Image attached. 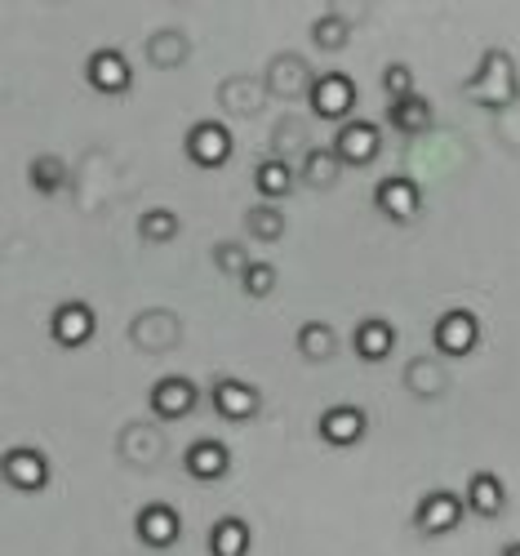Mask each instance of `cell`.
<instances>
[{
  "label": "cell",
  "instance_id": "cell-30",
  "mask_svg": "<svg viewBox=\"0 0 520 556\" xmlns=\"http://www.w3.org/2000/svg\"><path fill=\"white\" fill-rule=\"evenodd\" d=\"M245 237H254L258 245H276L286 237V214H280V205H271V201L250 205L245 210Z\"/></svg>",
  "mask_w": 520,
  "mask_h": 556
},
{
  "label": "cell",
  "instance_id": "cell-22",
  "mask_svg": "<svg viewBox=\"0 0 520 556\" xmlns=\"http://www.w3.org/2000/svg\"><path fill=\"white\" fill-rule=\"evenodd\" d=\"M205 547H210V556H250V547H254V530H250L245 517L223 513V517L210 526Z\"/></svg>",
  "mask_w": 520,
  "mask_h": 556
},
{
  "label": "cell",
  "instance_id": "cell-15",
  "mask_svg": "<svg viewBox=\"0 0 520 556\" xmlns=\"http://www.w3.org/2000/svg\"><path fill=\"white\" fill-rule=\"evenodd\" d=\"M93 330H99V312H93L85 299H67L50 312V339L59 348H85L93 339Z\"/></svg>",
  "mask_w": 520,
  "mask_h": 556
},
{
  "label": "cell",
  "instance_id": "cell-13",
  "mask_svg": "<svg viewBox=\"0 0 520 556\" xmlns=\"http://www.w3.org/2000/svg\"><path fill=\"white\" fill-rule=\"evenodd\" d=\"M365 432H369V414H365L360 405H347V401L325 405V409H320V419H316V437H320L325 445H334V450L360 445Z\"/></svg>",
  "mask_w": 520,
  "mask_h": 556
},
{
  "label": "cell",
  "instance_id": "cell-12",
  "mask_svg": "<svg viewBox=\"0 0 520 556\" xmlns=\"http://www.w3.org/2000/svg\"><path fill=\"white\" fill-rule=\"evenodd\" d=\"M312 80H316V72H312V67H307V59H303V54H294V50L276 54V59L267 63V76H263L267 94H271V99H280V103L307 99V94H312Z\"/></svg>",
  "mask_w": 520,
  "mask_h": 556
},
{
  "label": "cell",
  "instance_id": "cell-26",
  "mask_svg": "<svg viewBox=\"0 0 520 556\" xmlns=\"http://www.w3.org/2000/svg\"><path fill=\"white\" fill-rule=\"evenodd\" d=\"M267 99V85L263 80H250V76H227L218 85V103L231 112V116H254Z\"/></svg>",
  "mask_w": 520,
  "mask_h": 556
},
{
  "label": "cell",
  "instance_id": "cell-27",
  "mask_svg": "<svg viewBox=\"0 0 520 556\" xmlns=\"http://www.w3.org/2000/svg\"><path fill=\"white\" fill-rule=\"evenodd\" d=\"M121 454L129 463H138V468H152V463L165 454V441H161V432L152 424H129L121 432Z\"/></svg>",
  "mask_w": 520,
  "mask_h": 556
},
{
  "label": "cell",
  "instance_id": "cell-29",
  "mask_svg": "<svg viewBox=\"0 0 520 556\" xmlns=\"http://www.w3.org/2000/svg\"><path fill=\"white\" fill-rule=\"evenodd\" d=\"M299 356H307V361H329V356H334L339 352V330L334 326H329V320H303V326H299Z\"/></svg>",
  "mask_w": 520,
  "mask_h": 556
},
{
  "label": "cell",
  "instance_id": "cell-34",
  "mask_svg": "<svg viewBox=\"0 0 520 556\" xmlns=\"http://www.w3.org/2000/svg\"><path fill=\"white\" fill-rule=\"evenodd\" d=\"M378 85H383L388 103H401V99L418 94V85H414V67H409V63H401V59L383 67V80H378Z\"/></svg>",
  "mask_w": 520,
  "mask_h": 556
},
{
  "label": "cell",
  "instance_id": "cell-1",
  "mask_svg": "<svg viewBox=\"0 0 520 556\" xmlns=\"http://www.w3.org/2000/svg\"><path fill=\"white\" fill-rule=\"evenodd\" d=\"M458 94H462L467 103L485 108V112H503V108L516 103V94H520V72H516V63H511V54L503 50V45H490V50L481 54V63H477V72H471V76L458 85Z\"/></svg>",
  "mask_w": 520,
  "mask_h": 556
},
{
  "label": "cell",
  "instance_id": "cell-7",
  "mask_svg": "<svg viewBox=\"0 0 520 556\" xmlns=\"http://www.w3.org/2000/svg\"><path fill=\"white\" fill-rule=\"evenodd\" d=\"M329 148L339 152L343 165L365 169V165L378 161V152H383V125L365 121V116H352V121H343V125L334 129V143H329Z\"/></svg>",
  "mask_w": 520,
  "mask_h": 556
},
{
  "label": "cell",
  "instance_id": "cell-23",
  "mask_svg": "<svg viewBox=\"0 0 520 556\" xmlns=\"http://www.w3.org/2000/svg\"><path fill=\"white\" fill-rule=\"evenodd\" d=\"M436 121V108L428 94H409L401 103H388V129L405 134V138H418V134H428Z\"/></svg>",
  "mask_w": 520,
  "mask_h": 556
},
{
  "label": "cell",
  "instance_id": "cell-6",
  "mask_svg": "<svg viewBox=\"0 0 520 556\" xmlns=\"http://www.w3.org/2000/svg\"><path fill=\"white\" fill-rule=\"evenodd\" d=\"M373 210L388 223H414L422 214V182L409 174H383L373 182Z\"/></svg>",
  "mask_w": 520,
  "mask_h": 556
},
{
  "label": "cell",
  "instance_id": "cell-33",
  "mask_svg": "<svg viewBox=\"0 0 520 556\" xmlns=\"http://www.w3.org/2000/svg\"><path fill=\"white\" fill-rule=\"evenodd\" d=\"M210 258H214V267H218L223 276H236V281H241V276L250 271V263H254L241 241H218V245L210 250Z\"/></svg>",
  "mask_w": 520,
  "mask_h": 556
},
{
  "label": "cell",
  "instance_id": "cell-14",
  "mask_svg": "<svg viewBox=\"0 0 520 556\" xmlns=\"http://www.w3.org/2000/svg\"><path fill=\"white\" fill-rule=\"evenodd\" d=\"M134 534H138V543L143 547H152V552H165V547H174L178 539H182V517H178V507L174 503H143L138 507V517H134Z\"/></svg>",
  "mask_w": 520,
  "mask_h": 556
},
{
  "label": "cell",
  "instance_id": "cell-20",
  "mask_svg": "<svg viewBox=\"0 0 520 556\" xmlns=\"http://www.w3.org/2000/svg\"><path fill=\"white\" fill-rule=\"evenodd\" d=\"M343 161H339V152L329 148V143H312L303 156H299V182H307V188H316V192H329L334 182L343 178Z\"/></svg>",
  "mask_w": 520,
  "mask_h": 556
},
{
  "label": "cell",
  "instance_id": "cell-5",
  "mask_svg": "<svg viewBox=\"0 0 520 556\" xmlns=\"http://www.w3.org/2000/svg\"><path fill=\"white\" fill-rule=\"evenodd\" d=\"M432 348L441 356H449V361L471 356L481 348V316L471 307H445L436 316V326H432Z\"/></svg>",
  "mask_w": 520,
  "mask_h": 556
},
{
  "label": "cell",
  "instance_id": "cell-10",
  "mask_svg": "<svg viewBox=\"0 0 520 556\" xmlns=\"http://www.w3.org/2000/svg\"><path fill=\"white\" fill-rule=\"evenodd\" d=\"M85 80H89V89L116 99V94H129L134 89V67H129L125 50H116V45H99V50L85 59Z\"/></svg>",
  "mask_w": 520,
  "mask_h": 556
},
{
  "label": "cell",
  "instance_id": "cell-9",
  "mask_svg": "<svg viewBox=\"0 0 520 556\" xmlns=\"http://www.w3.org/2000/svg\"><path fill=\"white\" fill-rule=\"evenodd\" d=\"M148 405L161 424H182L187 414H196L201 405V388L196 379H187V375H161L148 392Z\"/></svg>",
  "mask_w": 520,
  "mask_h": 556
},
{
  "label": "cell",
  "instance_id": "cell-19",
  "mask_svg": "<svg viewBox=\"0 0 520 556\" xmlns=\"http://www.w3.org/2000/svg\"><path fill=\"white\" fill-rule=\"evenodd\" d=\"M294 188H299V169H294L286 156H263V161L254 165V192H258V201L280 205Z\"/></svg>",
  "mask_w": 520,
  "mask_h": 556
},
{
  "label": "cell",
  "instance_id": "cell-18",
  "mask_svg": "<svg viewBox=\"0 0 520 556\" xmlns=\"http://www.w3.org/2000/svg\"><path fill=\"white\" fill-rule=\"evenodd\" d=\"M178 334H182L178 316L165 312V307H152V312H143V316H134V326H129V339L143 348V352H165V348L178 343Z\"/></svg>",
  "mask_w": 520,
  "mask_h": 556
},
{
  "label": "cell",
  "instance_id": "cell-25",
  "mask_svg": "<svg viewBox=\"0 0 520 556\" xmlns=\"http://www.w3.org/2000/svg\"><path fill=\"white\" fill-rule=\"evenodd\" d=\"M187 54H192V40H187L182 27H161L148 36V63L161 67V72H174L187 63Z\"/></svg>",
  "mask_w": 520,
  "mask_h": 556
},
{
  "label": "cell",
  "instance_id": "cell-35",
  "mask_svg": "<svg viewBox=\"0 0 520 556\" xmlns=\"http://www.w3.org/2000/svg\"><path fill=\"white\" fill-rule=\"evenodd\" d=\"M241 290H245L250 299H267V294L276 290V263L254 258V263H250V271L241 276Z\"/></svg>",
  "mask_w": 520,
  "mask_h": 556
},
{
  "label": "cell",
  "instance_id": "cell-28",
  "mask_svg": "<svg viewBox=\"0 0 520 556\" xmlns=\"http://www.w3.org/2000/svg\"><path fill=\"white\" fill-rule=\"evenodd\" d=\"M312 40H316V50H329V54H339L343 45L352 40V18L343 5H329L325 14L312 18Z\"/></svg>",
  "mask_w": 520,
  "mask_h": 556
},
{
  "label": "cell",
  "instance_id": "cell-16",
  "mask_svg": "<svg viewBox=\"0 0 520 556\" xmlns=\"http://www.w3.org/2000/svg\"><path fill=\"white\" fill-rule=\"evenodd\" d=\"M182 472L192 481H223L231 472V450L218 437H196L182 450Z\"/></svg>",
  "mask_w": 520,
  "mask_h": 556
},
{
  "label": "cell",
  "instance_id": "cell-3",
  "mask_svg": "<svg viewBox=\"0 0 520 556\" xmlns=\"http://www.w3.org/2000/svg\"><path fill=\"white\" fill-rule=\"evenodd\" d=\"M462 517H467V498H462L458 490H445V485L428 490V494L414 503V530H418L422 539H441V534L458 530Z\"/></svg>",
  "mask_w": 520,
  "mask_h": 556
},
{
  "label": "cell",
  "instance_id": "cell-8",
  "mask_svg": "<svg viewBox=\"0 0 520 556\" xmlns=\"http://www.w3.org/2000/svg\"><path fill=\"white\" fill-rule=\"evenodd\" d=\"M210 405L227 424H250V419H258V409H263V392L254 383H245V379H236V375H218L210 383Z\"/></svg>",
  "mask_w": 520,
  "mask_h": 556
},
{
  "label": "cell",
  "instance_id": "cell-32",
  "mask_svg": "<svg viewBox=\"0 0 520 556\" xmlns=\"http://www.w3.org/2000/svg\"><path fill=\"white\" fill-rule=\"evenodd\" d=\"M178 231H182V218L165 205H152V210L138 214V237H143L148 245H165V241L178 237Z\"/></svg>",
  "mask_w": 520,
  "mask_h": 556
},
{
  "label": "cell",
  "instance_id": "cell-2",
  "mask_svg": "<svg viewBox=\"0 0 520 556\" xmlns=\"http://www.w3.org/2000/svg\"><path fill=\"white\" fill-rule=\"evenodd\" d=\"M356 99H360L356 80H352L347 72H339V67H329V72H316L312 94H307V108H312L316 121H334V125H343V121H352Z\"/></svg>",
  "mask_w": 520,
  "mask_h": 556
},
{
  "label": "cell",
  "instance_id": "cell-31",
  "mask_svg": "<svg viewBox=\"0 0 520 556\" xmlns=\"http://www.w3.org/2000/svg\"><path fill=\"white\" fill-rule=\"evenodd\" d=\"M27 182H31V188H36L40 197L63 192V188H67V161H63V156H54V152L31 156V165H27Z\"/></svg>",
  "mask_w": 520,
  "mask_h": 556
},
{
  "label": "cell",
  "instance_id": "cell-36",
  "mask_svg": "<svg viewBox=\"0 0 520 556\" xmlns=\"http://www.w3.org/2000/svg\"><path fill=\"white\" fill-rule=\"evenodd\" d=\"M498 556H520V543H503V552Z\"/></svg>",
  "mask_w": 520,
  "mask_h": 556
},
{
  "label": "cell",
  "instance_id": "cell-24",
  "mask_svg": "<svg viewBox=\"0 0 520 556\" xmlns=\"http://www.w3.org/2000/svg\"><path fill=\"white\" fill-rule=\"evenodd\" d=\"M405 388L422 401H436L449 392V369L441 365V356H414L405 365Z\"/></svg>",
  "mask_w": 520,
  "mask_h": 556
},
{
  "label": "cell",
  "instance_id": "cell-17",
  "mask_svg": "<svg viewBox=\"0 0 520 556\" xmlns=\"http://www.w3.org/2000/svg\"><path fill=\"white\" fill-rule=\"evenodd\" d=\"M396 326L388 316H365V320H356V330H352V352L360 356V361H388L392 352H396Z\"/></svg>",
  "mask_w": 520,
  "mask_h": 556
},
{
  "label": "cell",
  "instance_id": "cell-11",
  "mask_svg": "<svg viewBox=\"0 0 520 556\" xmlns=\"http://www.w3.org/2000/svg\"><path fill=\"white\" fill-rule=\"evenodd\" d=\"M0 472H5V481L18 494H40L54 477L50 472V454L36 450V445H10L5 458H0Z\"/></svg>",
  "mask_w": 520,
  "mask_h": 556
},
{
  "label": "cell",
  "instance_id": "cell-4",
  "mask_svg": "<svg viewBox=\"0 0 520 556\" xmlns=\"http://www.w3.org/2000/svg\"><path fill=\"white\" fill-rule=\"evenodd\" d=\"M182 152H187V161L201 165V169H223L231 161V152H236V138H231L227 121L205 116V121H196L192 129L182 134Z\"/></svg>",
  "mask_w": 520,
  "mask_h": 556
},
{
  "label": "cell",
  "instance_id": "cell-21",
  "mask_svg": "<svg viewBox=\"0 0 520 556\" xmlns=\"http://www.w3.org/2000/svg\"><path fill=\"white\" fill-rule=\"evenodd\" d=\"M462 498H467V513H471V517L494 521V517H503V507H507V485H503V477H494V472H471Z\"/></svg>",
  "mask_w": 520,
  "mask_h": 556
}]
</instances>
